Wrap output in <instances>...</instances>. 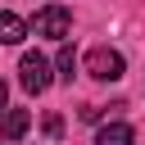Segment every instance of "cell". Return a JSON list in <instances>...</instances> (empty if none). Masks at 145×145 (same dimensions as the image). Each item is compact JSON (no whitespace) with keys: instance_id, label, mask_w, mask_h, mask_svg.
Segmentation results:
<instances>
[{"instance_id":"1","label":"cell","mask_w":145,"mask_h":145,"mask_svg":"<svg viewBox=\"0 0 145 145\" xmlns=\"http://www.w3.org/2000/svg\"><path fill=\"white\" fill-rule=\"evenodd\" d=\"M18 82H23V91H27V95L50 91V59H45V54H36V50H27V54L18 59Z\"/></svg>"},{"instance_id":"2","label":"cell","mask_w":145,"mask_h":145,"mask_svg":"<svg viewBox=\"0 0 145 145\" xmlns=\"http://www.w3.org/2000/svg\"><path fill=\"white\" fill-rule=\"evenodd\" d=\"M32 32H36V36H50V41H63V36L72 32V14H68L63 5H45V9H36Z\"/></svg>"},{"instance_id":"3","label":"cell","mask_w":145,"mask_h":145,"mask_svg":"<svg viewBox=\"0 0 145 145\" xmlns=\"http://www.w3.org/2000/svg\"><path fill=\"white\" fill-rule=\"evenodd\" d=\"M122 68H127V63H122V54H118V50H109V45H95V50L86 54V72H91L95 82H118V77H122Z\"/></svg>"},{"instance_id":"4","label":"cell","mask_w":145,"mask_h":145,"mask_svg":"<svg viewBox=\"0 0 145 145\" xmlns=\"http://www.w3.org/2000/svg\"><path fill=\"white\" fill-rule=\"evenodd\" d=\"M27 127H32V113L27 109H5V118H0V136L5 140H23Z\"/></svg>"},{"instance_id":"5","label":"cell","mask_w":145,"mask_h":145,"mask_svg":"<svg viewBox=\"0 0 145 145\" xmlns=\"http://www.w3.org/2000/svg\"><path fill=\"white\" fill-rule=\"evenodd\" d=\"M27 36V23L18 18V14H9V9H0V45H18Z\"/></svg>"},{"instance_id":"6","label":"cell","mask_w":145,"mask_h":145,"mask_svg":"<svg viewBox=\"0 0 145 145\" xmlns=\"http://www.w3.org/2000/svg\"><path fill=\"white\" fill-rule=\"evenodd\" d=\"M131 140H136V131L127 122H104L95 131V145H131Z\"/></svg>"},{"instance_id":"7","label":"cell","mask_w":145,"mask_h":145,"mask_svg":"<svg viewBox=\"0 0 145 145\" xmlns=\"http://www.w3.org/2000/svg\"><path fill=\"white\" fill-rule=\"evenodd\" d=\"M54 68H59V77H63V82H72V77H77V54H72V45H63V50H59Z\"/></svg>"},{"instance_id":"8","label":"cell","mask_w":145,"mask_h":145,"mask_svg":"<svg viewBox=\"0 0 145 145\" xmlns=\"http://www.w3.org/2000/svg\"><path fill=\"white\" fill-rule=\"evenodd\" d=\"M45 136H63V118L59 113H45Z\"/></svg>"},{"instance_id":"9","label":"cell","mask_w":145,"mask_h":145,"mask_svg":"<svg viewBox=\"0 0 145 145\" xmlns=\"http://www.w3.org/2000/svg\"><path fill=\"white\" fill-rule=\"evenodd\" d=\"M100 118H104L100 104H86V109H82V122H100Z\"/></svg>"},{"instance_id":"10","label":"cell","mask_w":145,"mask_h":145,"mask_svg":"<svg viewBox=\"0 0 145 145\" xmlns=\"http://www.w3.org/2000/svg\"><path fill=\"white\" fill-rule=\"evenodd\" d=\"M5 100H9V91H5V82H0V113H5Z\"/></svg>"}]
</instances>
